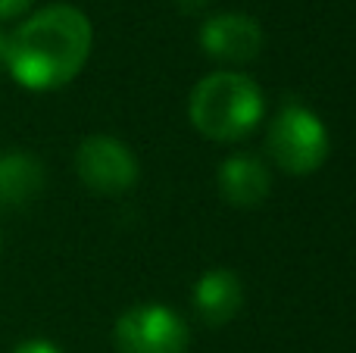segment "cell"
<instances>
[{"instance_id":"9","label":"cell","mask_w":356,"mask_h":353,"mask_svg":"<svg viewBox=\"0 0 356 353\" xmlns=\"http://www.w3.org/2000/svg\"><path fill=\"white\" fill-rule=\"evenodd\" d=\"M44 191V166L29 150L0 156V210H19Z\"/></svg>"},{"instance_id":"3","label":"cell","mask_w":356,"mask_h":353,"mask_svg":"<svg viewBox=\"0 0 356 353\" xmlns=\"http://www.w3.org/2000/svg\"><path fill=\"white\" fill-rule=\"evenodd\" d=\"M266 147L282 172L300 179V175H313L316 169L325 166L328 154H332V135L319 113L291 100L272 119Z\"/></svg>"},{"instance_id":"10","label":"cell","mask_w":356,"mask_h":353,"mask_svg":"<svg viewBox=\"0 0 356 353\" xmlns=\"http://www.w3.org/2000/svg\"><path fill=\"white\" fill-rule=\"evenodd\" d=\"M31 3H35V0H0V22L19 19L22 13H29Z\"/></svg>"},{"instance_id":"6","label":"cell","mask_w":356,"mask_h":353,"mask_svg":"<svg viewBox=\"0 0 356 353\" xmlns=\"http://www.w3.org/2000/svg\"><path fill=\"white\" fill-rule=\"evenodd\" d=\"M200 47L219 63H250L263 50V25L247 13H216L200 25Z\"/></svg>"},{"instance_id":"1","label":"cell","mask_w":356,"mask_h":353,"mask_svg":"<svg viewBox=\"0 0 356 353\" xmlns=\"http://www.w3.org/2000/svg\"><path fill=\"white\" fill-rule=\"evenodd\" d=\"M91 47V19L72 3H50L10 35L3 66L29 91H56L85 69Z\"/></svg>"},{"instance_id":"4","label":"cell","mask_w":356,"mask_h":353,"mask_svg":"<svg viewBox=\"0 0 356 353\" xmlns=\"http://www.w3.org/2000/svg\"><path fill=\"white\" fill-rule=\"evenodd\" d=\"M119 353H188L191 331L175 310L163 304H138L113 325Z\"/></svg>"},{"instance_id":"12","label":"cell","mask_w":356,"mask_h":353,"mask_svg":"<svg viewBox=\"0 0 356 353\" xmlns=\"http://www.w3.org/2000/svg\"><path fill=\"white\" fill-rule=\"evenodd\" d=\"M175 3H178V10L181 13H197V10L207 6V0H175Z\"/></svg>"},{"instance_id":"8","label":"cell","mask_w":356,"mask_h":353,"mask_svg":"<svg viewBox=\"0 0 356 353\" xmlns=\"http://www.w3.org/2000/svg\"><path fill=\"white\" fill-rule=\"evenodd\" d=\"M244 306V281L234 269H207L194 285V310L209 329L228 325Z\"/></svg>"},{"instance_id":"11","label":"cell","mask_w":356,"mask_h":353,"mask_svg":"<svg viewBox=\"0 0 356 353\" xmlns=\"http://www.w3.org/2000/svg\"><path fill=\"white\" fill-rule=\"evenodd\" d=\"M13 353H63L54 341H44V338H31V341H22Z\"/></svg>"},{"instance_id":"2","label":"cell","mask_w":356,"mask_h":353,"mask_svg":"<svg viewBox=\"0 0 356 353\" xmlns=\"http://www.w3.org/2000/svg\"><path fill=\"white\" fill-rule=\"evenodd\" d=\"M263 91L250 75L241 72H213L194 85L188 100L191 125L209 141H241L263 119Z\"/></svg>"},{"instance_id":"13","label":"cell","mask_w":356,"mask_h":353,"mask_svg":"<svg viewBox=\"0 0 356 353\" xmlns=\"http://www.w3.org/2000/svg\"><path fill=\"white\" fill-rule=\"evenodd\" d=\"M6 44H10V35H6L3 28H0V66L6 63Z\"/></svg>"},{"instance_id":"7","label":"cell","mask_w":356,"mask_h":353,"mask_svg":"<svg viewBox=\"0 0 356 353\" xmlns=\"http://www.w3.org/2000/svg\"><path fill=\"white\" fill-rule=\"evenodd\" d=\"M216 185L228 206L238 210H253V206L266 204L272 191V175L263 160L250 154H234L222 160L219 172H216Z\"/></svg>"},{"instance_id":"5","label":"cell","mask_w":356,"mask_h":353,"mask_svg":"<svg viewBox=\"0 0 356 353\" xmlns=\"http://www.w3.org/2000/svg\"><path fill=\"white\" fill-rule=\"evenodd\" d=\"M75 172L85 188L113 197L138 185L141 166L125 141L113 135H91L75 150Z\"/></svg>"}]
</instances>
